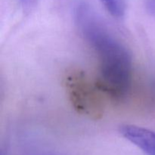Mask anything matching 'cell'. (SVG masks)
Listing matches in <instances>:
<instances>
[{
  "instance_id": "3957f363",
  "label": "cell",
  "mask_w": 155,
  "mask_h": 155,
  "mask_svg": "<svg viewBox=\"0 0 155 155\" xmlns=\"http://www.w3.org/2000/svg\"><path fill=\"white\" fill-rule=\"evenodd\" d=\"M120 133L125 139L148 155H155V133L135 125H123Z\"/></svg>"
},
{
  "instance_id": "6da1fadb",
  "label": "cell",
  "mask_w": 155,
  "mask_h": 155,
  "mask_svg": "<svg viewBox=\"0 0 155 155\" xmlns=\"http://www.w3.org/2000/svg\"><path fill=\"white\" fill-rule=\"evenodd\" d=\"M86 20L81 17L84 32L96 51L99 66V77L96 86L114 99H122L127 95L131 82V58L125 47L114 39L90 19L85 13Z\"/></svg>"
},
{
  "instance_id": "5b68a950",
  "label": "cell",
  "mask_w": 155,
  "mask_h": 155,
  "mask_svg": "<svg viewBox=\"0 0 155 155\" xmlns=\"http://www.w3.org/2000/svg\"><path fill=\"white\" fill-rule=\"evenodd\" d=\"M150 1H151V2H155V0H150Z\"/></svg>"
},
{
  "instance_id": "277c9868",
  "label": "cell",
  "mask_w": 155,
  "mask_h": 155,
  "mask_svg": "<svg viewBox=\"0 0 155 155\" xmlns=\"http://www.w3.org/2000/svg\"><path fill=\"white\" fill-rule=\"evenodd\" d=\"M106 10L116 18L124 16L127 9L125 0H101Z\"/></svg>"
},
{
  "instance_id": "7a4b0ae2",
  "label": "cell",
  "mask_w": 155,
  "mask_h": 155,
  "mask_svg": "<svg viewBox=\"0 0 155 155\" xmlns=\"http://www.w3.org/2000/svg\"><path fill=\"white\" fill-rule=\"evenodd\" d=\"M67 86L71 102L79 112L97 117L101 114V102L95 89L84 74L77 72L70 75Z\"/></svg>"
}]
</instances>
